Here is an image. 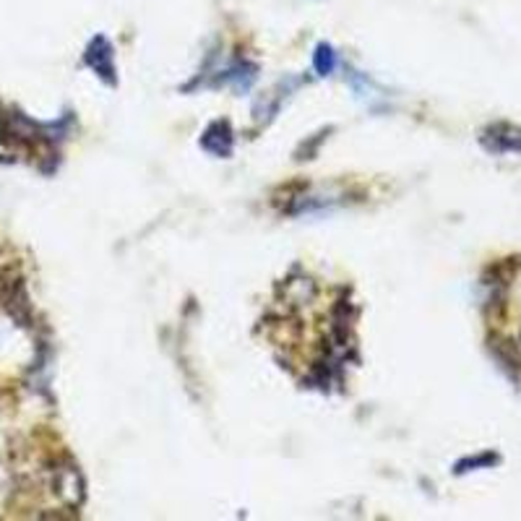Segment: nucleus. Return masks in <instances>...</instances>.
Returning a JSON list of instances; mask_svg holds the SVG:
<instances>
[{
	"mask_svg": "<svg viewBox=\"0 0 521 521\" xmlns=\"http://www.w3.org/2000/svg\"><path fill=\"white\" fill-rule=\"evenodd\" d=\"M86 63L102 76L107 83H115V71H112V47H110V42L104 40V37H97V40L92 42V47H89V53H86Z\"/></svg>",
	"mask_w": 521,
	"mask_h": 521,
	"instance_id": "f257e3e1",
	"label": "nucleus"
},
{
	"mask_svg": "<svg viewBox=\"0 0 521 521\" xmlns=\"http://www.w3.org/2000/svg\"><path fill=\"white\" fill-rule=\"evenodd\" d=\"M333 53H332V47L329 44H321L318 50H315V68H318V73H332L333 71Z\"/></svg>",
	"mask_w": 521,
	"mask_h": 521,
	"instance_id": "f03ea898",
	"label": "nucleus"
}]
</instances>
